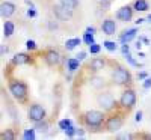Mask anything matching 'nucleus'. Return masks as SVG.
<instances>
[{"label":"nucleus","instance_id":"f257e3e1","mask_svg":"<svg viewBox=\"0 0 151 140\" xmlns=\"http://www.w3.org/2000/svg\"><path fill=\"white\" fill-rule=\"evenodd\" d=\"M104 121V113L103 111H98V110H89L85 113V122L88 126L91 128H97L103 124Z\"/></svg>","mask_w":151,"mask_h":140},{"label":"nucleus","instance_id":"f03ea898","mask_svg":"<svg viewBox=\"0 0 151 140\" xmlns=\"http://www.w3.org/2000/svg\"><path fill=\"white\" fill-rule=\"evenodd\" d=\"M9 92L12 94V96L23 101L27 95V86L24 84L23 81H18V80H14L9 83Z\"/></svg>","mask_w":151,"mask_h":140},{"label":"nucleus","instance_id":"7ed1b4c3","mask_svg":"<svg viewBox=\"0 0 151 140\" xmlns=\"http://www.w3.org/2000/svg\"><path fill=\"white\" fill-rule=\"evenodd\" d=\"M97 103H98L100 107H103V110H112L113 107L116 106V101H115V98H113V95H112L110 92L98 94Z\"/></svg>","mask_w":151,"mask_h":140},{"label":"nucleus","instance_id":"20e7f679","mask_svg":"<svg viewBox=\"0 0 151 140\" xmlns=\"http://www.w3.org/2000/svg\"><path fill=\"white\" fill-rule=\"evenodd\" d=\"M119 104L124 109H132L136 104V94H134V91H132V89L124 91L121 98H119Z\"/></svg>","mask_w":151,"mask_h":140},{"label":"nucleus","instance_id":"39448f33","mask_svg":"<svg viewBox=\"0 0 151 140\" xmlns=\"http://www.w3.org/2000/svg\"><path fill=\"white\" fill-rule=\"evenodd\" d=\"M112 79H113V81H115L116 84H127V83L132 81V75H130L129 69H125V68H118L115 72H113Z\"/></svg>","mask_w":151,"mask_h":140},{"label":"nucleus","instance_id":"423d86ee","mask_svg":"<svg viewBox=\"0 0 151 140\" xmlns=\"http://www.w3.org/2000/svg\"><path fill=\"white\" fill-rule=\"evenodd\" d=\"M27 114H29V119H30V121L40 122V121H42V119L45 118V110H44V107L40 106V104H33V106H30Z\"/></svg>","mask_w":151,"mask_h":140},{"label":"nucleus","instance_id":"0eeeda50","mask_svg":"<svg viewBox=\"0 0 151 140\" xmlns=\"http://www.w3.org/2000/svg\"><path fill=\"white\" fill-rule=\"evenodd\" d=\"M53 12H55L56 18L60 20V21H67V20H70L73 17V11L68 9V8H65L64 5H60V3L53 8Z\"/></svg>","mask_w":151,"mask_h":140},{"label":"nucleus","instance_id":"6e6552de","mask_svg":"<svg viewBox=\"0 0 151 140\" xmlns=\"http://www.w3.org/2000/svg\"><path fill=\"white\" fill-rule=\"evenodd\" d=\"M121 126H122V118L121 116H110L106 121V130L110 131V133L119 131Z\"/></svg>","mask_w":151,"mask_h":140},{"label":"nucleus","instance_id":"1a4fd4ad","mask_svg":"<svg viewBox=\"0 0 151 140\" xmlns=\"http://www.w3.org/2000/svg\"><path fill=\"white\" fill-rule=\"evenodd\" d=\"M116 18H118L119 21H124V23L130 21V20L133 18V9H132L129 5H127V6L119 8V9H118V12H116Z\"/></svg>","mask_w":151,"mask_h":140},{"label":"nucleus","instance_id":"9d476101","mask_svg":"<svg viewBox=\"0 0 151 140\" xmlns=\"http://www.w3.org/2000/svg\"><path fill=\"white\" fill-rule=\"evenodd\" d=\"M44 59H45L48 66H55L60 60V54L56 51V50H48V51L45 53V56H44Z\"/></svg>","mask_w":151,"mask_h":140},{"label":"nucleus","instance_id":"9b49d317","mask_svg":"<svg viewBox=\"0 0 151 140\" xmlns=\"http://www.w3.org/2000/svg\"><path fill=\"white\" fill-rule=\"evenodd\" d=\"M14 12H15V5L12 2H3L2 6H0V14H2L3 18H9Z\"/></svg>","mask_w":151,"mask_h":140},{"label":"nucleus","instance_id":"f8f14e48","mask_svg":"<svg viewBox=\"0 0 151 140\" xmlns=\"http://www.w3.org/2000/svg\"><path fill=\"white\" fill-rule=\"evenodd\" d=\"M101 30H103L104 35H115V32H116V23L113 20H110V18L104 20L103 24H101Z\"/></svg>","mask_w":151,"mask_h":140},{"label":"nucleus","instance_id":"ddd939ff","mask_svg":"<svg viewBox=\"0 0 151 140\" xmlns=\"http://www.w3.org/2000/svg\"><path fill=\"white\" fill-rule=\"evenodd\" d=\"M30 62V56L27 53H17L14 57H12V63L14 65H24V63Z\"/></svg>","mask_w":151,"mask_h":140},{"label":"nucleus","instance_id":"4468645a","mask_svg":"<svg viewBox=\"0 0 151 140\" xmlns=\"http://www.w3.org/2000/svg\"><path fill=\"white\" fill-rule=\"evenodd\" d=\"M137 33V29H129V30H125L121 36H119V41L122 44H129L132 39H134V36Z\"/></svg>","mask_w":151,"mask_h":140},{"label":"nucleus","instance_id":"2eb2a0df","mask_svg":"<svg viewBox=\"0 0 151 140\" xmlns=\"http://www.w3.org/2000/svg\"><path fill=\"white\" fill-rule=\"evenodd\" d=\"M104 65H106V62L101 59V57H94L92 60H91V69L92 71H100V69H103L104 68Z\"/></svg>","mask_w":151,"mask_h":140},{"label":"nucleus","instance_id":"dca6fc26","mask_svg":"<svg viewBox=\"0 0 151 140\" xmlns=\"http://www.w3.org/2000/svg\"><path fill=\"white\" fill-rule=\"evenodd\" d=\"M82 39H79V38H73V39H67L65 42V48L68 50V51H71V50H74L77 45H80Z\"/></svg>","mask_w":151,"mask_h":140},{"label":"nucleus","instance_id":"f3484780","mask_svg":"<svg viewBox=\"0 0 151 140\" xmlns=\"http://www.w3.org/2000/svg\"><path fill=\"white\" fill-rule=\"evenodd\" d=\"M67 65H68V69L73 72V71H76V69H79L80 60H79L77 57H71V59H68V60H67Z\"/></svg>","mask_w":151,"mask_h":140},{"label":"nucleus","instance_id":"a211bd4d","mask_svg":"<svg viewBox=\"0 0 151 140\" xmlns=\"http://www.w3.org/2000/svg\"><path fill=\"white\" fill-rule=\"evenodd\" d=\"M59 3L64 5L68 9H71V11H74L76 8L79 6V0H59Z\"/></svg>","mask_w":151,"mask_h":140},{"label":"nucleus","instance_id":"6ab92c4d","mask_svg":"<svg viewBox=\"0 0 151 140\" xmlns=\"http://www.w3.org/2000/svg\"><path fill=\"white\" fill-rule=\"evenodd\" d=\"M14 23H12V21H6L5 23V26H3V35L6 36V38H9L12 33H14Z\"/></svg>","mask_w":151,"mask_h":140},{"label":"nucleus","instance_id":"aec40b11","mask_svg":"<svg viewBox=\"0 0 151 140\" xmlns=\"http://www.w3.org/2000/svg\"><path fill=\"white\" fill-rule=\"evenodd\" d=\"M133 8H134L136 11L144 12V11H147V9H148V2H147V0H136L134 5H133Z\"/></svg>","mask_w":151,"mask_h":140},{"label":"nucleus","instance_id":"412c9836","mask_svg":"<svg viewBox=\"0 0 151 140\" xmlns=\"http://www.w3.org/2000/svg\"><path fill=\"white\" fill-rule=\"evenodd\" d=\"M36 125H35V128L40 131V133H47L48 131V124L42 119V121H40V122H35Z\"/></svg>","mask_w":151,"mask_h":140},{"label":"nucleus","instance_id":"4be33fe9","mask_svg":"<svg viewBox=\"0 0 151 140\" xmlns=\"http://www.w3.org/2000/svg\"><path fill=\"white\" fill-rule=\"evenodd\" d=\"M89 83H91L92 87H101V86L104 84V80H103L101 77H92V79L89 80Z\"/></svg>","mask_w":151,"mask_h":140},{"label":"nucleus","instance_id":"5701e85b","mask_svg":"<svg viewBox=\"0 0 151 140\" xmlns=\"http://www.w3.org/2000/svg\"><path fill=\"white\" fill-rule=\"evenodd\" d=\"M35 130H36V128H29V130H26V131L23 133V139H26V140L35 139Z\"/></svg>","mask_w":151,"mask_h":140},{"label":"nucleus","instance_id":"b1692460","mask_svg":"<svg viewBox=\"0 0 151 140\" xmlns=\"http://www.w3.org/2000/svg\"><path fill=\"white\" fill-rule=\"evenodd\" d=\"M83 42H85L86 45H91V44H94V42H95V41H94V35H92V33H86V32H85Z\"/></svg>","mask_w":151,"mask_h":140},{"label":"nucleus","instance_id":"393cba45","mask_svg":"<svg viewBox=\"0 0 151 140\" xmlns=\"http://www.w3.org/2000/svg\"><path fill=\"white\" fill-rule=\"evenodd\" d=\"M103 45L106 47V50H109V51H115V50L118 48L116 42H113V41H106V42H104Z\"/></svg>","mask_w":151,"mask_h":140},{"label":"nucleus","instance_id":"a878e982","mask_svg":"<svg viewBox=\"0 0 151 140\" xmlns=\"http://www.w3.org/2000/svg\"><path fill=\"white\" fill-rule=\"evenodd\" d=\"M70 125H73L70 119H62V121H59V128H60V130H64V131L68 128Z\"/></svg>","mask_w":151,"mask_h":140},{"label":"nucleus","instance_id":"bb28decb","mask_svg":"<svg viewBox=\"0 0 151 140\" xmlns=\"http://www.w3.org/2000/svg\"><path fill=\"white\" fill-rule=\"evenodd\" d=\"M14 133H12V130H6L3 134H2V139L3 140H14Z\"/></svg>","mask_w":151,"mask_h":140},{"label":"nucleus","instance_id":"cd10ccee","mask_svg":"<svg viewBox=\"0 0 151 140\" xmlns=\"http://www.w3.org/2000/svg\"><path fill=\"white\" fill-rule=\"evenodd\" d=\"M100 50H101V47H100L98 44H95V42L89 45V51H91L92 54H98V53H100Z\"/></svg>","mask_w":151,"mask_h":140},{"label":"nucleus","instance_id":"c85d7f7f","mask_svg":"<svg viewBox=\"0 0 151 140\" xmlns=\"http://www.w3.org/2000/svg\"><path fill=\"white\" fill-rule=\"evenodd\" d=\"M26 47H27V50H30V51H35L36 50V42L33 39H27L26 41Z\"/></svg>","mask_w":151,"mask_h":140},{"label":"nucleus","instance_id":"c756f323","mask_svg":"<svg viewBox=\"0 0 151 140\" xmlns=\"http://www.w3.org/2000/svg\"><path fill=\"white\" fill-rule=\"evenodd\" d=\"M65 134H67L68 137H73L74 134H77V130H76V128H74V126H73V125H70V126H68V128L65 130Z\"/></svg>","mask_w":151,"mask_h":140},{"label":"nucleus","instance_id":"7c9ffc66","mask_svg":"<svg viewBox=\"0 0 151 140\" xmlns=\"http://www.w3.org/2000/svg\"><path fill=\"white\" fill-rule=\"evenodd\" d=\"M121 53H122L124 56H127V54L130 53V47H129L127 44H122V47H121Z\"/></svg>","mask_w":151,"mask_h":140},{"label":"nucleus","instance_id":"2f4dec72","mask_svg":"<svg viewBox=\"0 0 151 140\" xmlns=\"http://www.w3.org/2000/svg\"><path fill=\"white\" fill-rule=\"evenodd\" d=\"M125 59H127V60H129V62L132 63V65H134V66H141L139 63H137V62H136V60H134V59H133V57L130 56V54H127V56H125Z\"/></svg>","mask_w":151,"mask_h":140},{"label":"nucleus","instance_id":"473e14b6","mask_svg":"<svg viewBox=\"0 0 151 140\" xmlns=\"http://www.w3.org/2000/svg\"><path fill=\"white\" fill-rule=\"evenodd\" d=\"M144 89H150L151 87V77H148V79H145V81H144Z\"/></svg>","mask_w":151,"mask_h":140},{"label":"nucleus","instance_id":"72a5a7b5","mask_svg":"<svg viewBox=\"0 0 151 140\" xmlns=\"http://www.w3.org/2000/svg\"><path fill=\"white\" fill-rule=\"evenodd\" d=\"M27 17H29V18H33V17H36V11H35L33 8L27 11Z\"/></svg>","mask_w":151,"mask_h":140},{"label":"nucleus","instance_id":"f704fd0d","mask_svg":"<svg viewBox=\"0 0 151 140\" xmlns=\"http://www.w3.org/2000/svg\"><path fill=\"white\" fill-rule=\"evenodd\" d=\"M76 57H77L79 60H83V59L86 57V53H85V51H80V53H79L77 56H76Z\"/></svg>","mask_w":151,"mask_h":140},{"label":"nucleus","instance_id":"c9c22d12","mask_svg":"<svg viewBox=\"0 0 151 140\" xmlns=\"http://www.w3.org/2000/svg\"><path fill=\"white\" fill-rule=\"evenodd\" d=\"M136 121H137V122L142 121V111H137V113H136Z\"/></svg>","mask_w":151,"mask_h":140},{"label":"nucleus","instance_id":"e433bc0d","mask_svg":"<svg viewBox=\"0 0 151 140\" xmlns=\"http://www.w3.org/2000/svg\"><path fill=\"white\" fill-rule=\"evenodd\" d=\"M86 33H92L94 35L95 33V29L94 27H86Z\"/></svg>","mask_w":151,"mask_h":140},{"label":"nucleus","instance_id":"4c0bfd02","mask_svg":"<svg viewBox=\"0 0 151 140\" xmlns=\"http://www.w3.org/2000/svg\"><path fill=\"white\" fill-rule=\"evenodd\" d=\"M8 53V47H5V45H2V56H5Z\"/></svg>","mask_w":151,"mask_h":140},{"label":"nucleus","instance_id":"58836bf2","mask_svg":"<svg viewBox=\"0 0 151 140\" xmlns=\"http://www.w3.org/2000/svg\"><path fill=\"white\" fill-rule=\"evenodd\" d=\"M137 77H139V79H147V72H139Z\"/></svg>","mask_w":151,"mask_h":140},{"label":"nucleus","instance_id":"ea45409f","mask_svg":"<svg viewBox=\"0 0 151 140\" xmlns=\"http://www.w3.org/2000/svg\"><path fill=\"white\" fill-rule=\"evenodd\" d=\"M83 134H85V133H83V130H82V128H79V130H77V136H80V137H82Z\"/></svg>","mask_w":151,"mask_h":140},{"label":"nucleus","instance_id":"a19ab883","mask_svg":"<svg viewBox=\"0 0 151 140\" xmlns=\"http://www.w3.org/2000/svg\"><path fill=\"white\" fill-rule=\"evenodd\" d=\"M144 21H145L144 18H137V20H136V24H142Z\"/></svg>","mask_w":151,"mask_h":140},{"label":"nucleus","instance_id":"79ce46f5","mask_svg":"<svg viewBox=\"0 0 151 140\" xmlns=\"http://www.w3.org/2000/svg\"><path fill=\"white\" fill-rule=\"evenodd\" d=\"M148 20H150V21H151V14H150V15H148Z\"/></svg>","mask_w":151,"mask_h":140},{"label":"nucleus","instance_id":"37998d69","mask_svg":"<svg viewBox=\"0 0 151 140\" xmlns=\"http://www.w3.org/2000/svg\"><path fill=\"white\" fill-rule=\"evenodd\" d=\"M100 2H109V0H100Z\"/></svg>","mask_w":151,"mask_h":140}]
</instances>
